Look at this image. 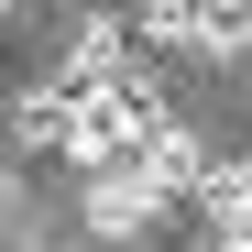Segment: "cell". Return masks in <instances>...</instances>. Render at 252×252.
<instances>
[{
  "instance_id": "277c9868",
  "label": "cell",
  "mask_w": 252,
  "mask_h": 252,
  "mask_svg": "<svg viewBox=\"0 0 252 252\" xmlns=\"http://www.w3.org/2000/svg\"><path fill=\"white\" fill-rule=\"evenodd\" d=\"M187 44L197 55H241L252 44V11H187Z\"/></svg>"
},
{
  "instance_id": "3957f363",
  "label": "cell",
  "mask_w": 252,
  "mask_h": 252,
  "mask_svg": "<svg viewBox=\"0 0 252 252\" xmlns=\"http://www.w3.org/2000/svg\"><path fill=\"white\" fill-rule=\"evenodd\" d=\"M197 208H208V241H252V164H208Z\"/></svg>"
},
{
  "instance_id": "7a4b0ae2",
  "label": "cell",
  "mask_w": 252,
  "mask_h": 252,
  "mask_svg": "<svg viewBox=\"0 0 252 252\" xmlns=\"http://www.w3.org/2000/svg\"><path fill=\"white\" fill-rule=\"evenodd\" d=\"M154 220H164V197H154V187L132 176V164H110V176H88V230H99V241H143Z\"/></svg>"
},
{
  "instance_id": "5b68a950",
  "label": "cell",
  "mask_w": 252,
  "mask_h": 252,
  "mask_svg": "<svg viewBox=\"0 0 252 252\" xmlns=\"http://www.w3.org/2000/svg\"><path fill=\"white\" fill-rule=\"evenodd\" d=\"M11 132H22V143H33V154H44V143H55V132H66V88H44V99H22V121H11Z\"/></svg>"
},
{
  "instance_id": "8992f818",
  "label": "cell",
  "mask_w": 252,
  "mask_h": 252,
  "mask_svg": "<svg viewBox=\"0 0 252 252\" xmlns=\"http://www.w3.org/2000/svg\"><path fill=\"white\" fill-rule=\"evenodd\" d=\"M0 208H11V176H0Z\"/></svg>"
},
{
  "instance_id": "6da1fadb",
  "label": "cell",
  "mask_w": 252,
  "mask_h": 252,
  "mask_svg": "<svg viewBox=\"0 0 252 252\" xmlns=\"http://www.w3.org/2000/svg\"><path fill=\"white\" fill-rule=\"evenodd\" d=\"M132 176L176 208V197H197V176H208V143L187 132V121H164V132H143V143H132Z\"/></svg>"
}]
</instances>
